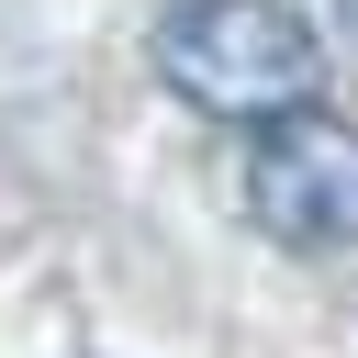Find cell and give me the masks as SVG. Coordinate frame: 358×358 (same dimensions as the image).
Here are the masks:
<instances>
[{
	"label": "cell",
	"instance_id": "cell-1",
	"mask_svg": "<svg viewBox=\"0 0 358 358\" xmlns=\"http://www.w3.org/2000/svg\"><path fill=\"white\" fill-rule=\"evenodd\" d=\"M157 78L213 123H268V112L313 101L324 34L291 0H179L157 22Z\"/></svg>",
	"mask_w": 358,
	"mask_h": 358
},
{
	"label": "cell",
	"instance_id": "cell-2",
	"mask_svg": "<svg viewBox=\"0 0 358 358\" xmlns=\"http://www.w3.org/2000/svg\"><path fill=\"white\" fill-rule=\"evenodd\" d=\"M246 224L302 246V257H336L358 246V123L324 112V101H291L268 123H246Z\"/></svg>",
	"mask_w": 358,
	"mask_h": 358
},
{
	"label": "cell",
	"instance_id": "cell-3",
	"mask_svg": "<svg viewBox=\"0 0 358 358\" xmlns=\"http://www.w3.org/2000/svg\"><path fill=\"white\" fill-rule=\"evenodd\" d=\"M336 11H347V22H358V0H336Z\"/></svg>",
	"mask_w": 358,
	"mask_h": 358
}]
</instances>
